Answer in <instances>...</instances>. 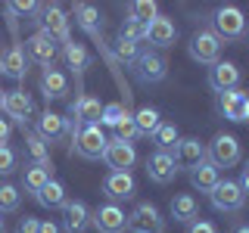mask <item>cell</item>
I'll use <instances>...</instances> for the list:
<instances>
[{"label": "cell", "instance_id": "10", "mask_svg": "<svg viewBox=\"0 0 249 233\" xmlns=\"http://www.w3.org/2000/svg\"><path fill=\"white\" fill-rule=\"evenodd\" d=\"M171 155H175V165L178 171L181 168H199L202 162H206V143L196 137H184V140H178L175 143V150H171Z\"/></svg>", "mask_w": 249, "mask_h": 233}, {"label": "cell", "instance_id": "44", "mask_svg": "<svg viewBox=\"0 0 249 233\" xmlns=\"http://www.w3.org/2000/svg\"><path fill=\"white\" fill-rule=\"evenodd\" d=\"M37 233H62V227H56L53 221H41V227H37Z\"/></svg>", "mask_w": 249, "mask_h": 233}, {"label": "cell", "instance_id": "7", "mask_svg": "<svg viewBox=\"0 0 249 233\" xmlns=\"http://www.w3.org/2000/svg\"><path fill=\"white\" fill-rule=\"evenodd\" d=\"M209 199H212L215 212H224V215L240 212V208L246 205V196H243V190H240L237 181H218V186L209 193Z\"/></svg>", "mask_w": 249, "mask_h": 233}, {"label": "cell", "instance_id": "45", "mask_svg": "<svg viewBox=\"0 0 249 233\" xmlns=\"http://www.w3.org/2000/svg\"><path fill=\"white\" fill-rule=\"evenodd\" d=\"M231 233H249V224H237V227H233Z\"/></svg>", "mask_w": 249, "mask_h": 233}, {"label": "cell", "instance_id": "13", "mask_svg": "<svg viewBox=\"0 0 249 233\" xmlns=\"http://www.w3.org/2000/svg\"><path fill=\"white\" fill-rule=\"evenodd\" d=\"M175 174H178V165H175V155L171 152L156 150L150 159H146V177H150L153 183H171Z\"/></svg>", "mask_w": 249, "mask_h": 233}, {"label": "cell", "instance_id": "14", "mask_svg": "<svg viewBox=\"0 0 249 233\" xmlns=\"http://www.w3.org/2000/svg\"><path fill=\"white\" fill-rule=\"evenodd\" d=\"M3 112L10 115L13 121H19L22 128L28 124V118L35 115V103L25 90H6V100H3Z\"/></svg>", "mask_w": 249, "mask_h": 233}, {"label": "cell", "instance_id": "4", "mask_svg": "<svg viewBox=\"0 0 249 233\" xmlns=\"http://www.w3.org/2000/svg\"><path fill=\"white\" fill-rule=\"evenodd\" d=\"M190 56L199 62V66H215L221 62V41L212 28H199L196 34L190 37Z\"/></svg>", "mask_w": 249, "mask_h": 233}, {"label": "cell", "instance_id": "5", "mask_svg": "<svg viewBox=\"0 0 249 233\" xmlns=\"http://www.w3.org/2000/svg\"><path fill=\"white\" fill-rule=\"evenodd\" d=\"M44 16L37 22H41V34L44 37H50L53 44H62L66 47L69 41H72V34H69V19H66V13L59 10L56 3H50V6H41Z\"/></svg>", "mask_w": 249, "mask_h": 233}, {"label": "cell", "instance_id": "47", "mask_svg": "<svg viewBox=\"0 0 249 233\" xmlns=\"http://www.w3.org/2000/svg\"><path fill=\"white\" fill-rule=\"evenodd\" d=\"M0 233H6V224H3V217H0Z\"/></svg>", "mask_w": 249, "mask_h": 233}, {"label": "cell", "instance_id": "9", "mask_svg": "<svg viewBox=\"0 0 249 233\" xmlns=\"http://www.w3.org/2000/svg\"><path fill=\"white\" fill-rule=\"evenodd\" d=\"M134 72H137V78L143 84H159V81H165V75H168V62H165L162 53L146 50V53H140V56H137Z\"/></svg>", "mask_w": 249, "mask_h": 233}, {"label": "cell", "instance_id": "38", "mask_svg": "<svg viewBox=\"0 0 249 233\" xmlns=\"http://www.w3.org/2000/svg\"><path fill=\"white\" fill-rule=\"evenodd\" d=\"M13 171H16V152H13V146L0 143V177L13 174Z\"/></svg>", "mask_w": 249, "mask_h": 233}, {"label": "cell", "instance_id": "40", "mask_svg": "<svg viewBox=\"0 0 249 233\" xmlns=\"http://www.w3.org/2000/svg\"><path fill=\"white\" fill-rule=\"evenodd\" d=\"M187 233H218V230H215V224H212V221H199V217H196V221H190Z\"/></svg>", "mask_w": 249, "mask_h": 233}, {"label": "cell", "instance_id": "2", "mask_svg": "<svg viewBox=\"0 0 249 233\" xmlns=\"http://www.w3.org/2000/svg\"><path fill=\"white\" fill-rule=\"evenodd\" d=\"M106 134H103V128L100 124H84L81 131L75 134V146H72V152L75 155H81V159H103V152H106Z\"/></svg>", "mask_w": 249, "mask_h": 233}, {"label": "cell", "instance_id": "34", "mask_svg": "<svg viewBox=\"0 0 249 233\" xmlns=\"http://www.w3.org/2000/svg\"><path fill=\"white\" fill-rule=\"evenodd\" d=\"M19 202H22L19 186L0 183V212H16V208H19Z\"/></svg>", "mask_w": 249, "mask_h": 233}, {"label": "cell", "instance_id": "12", "mask_svg": "<svg viewBox=\"0 0 249 233\" xmlns=\"http://www.w3.org/2000/svg\"><path fill=\"white\" fill-rule=\"evenodd\" d=\"M22 50H25V59L28 62H37V66H44V68H50L53 59H56V44H53L50 37H44L41 31H37V34H31Z\"/></svg>", "mask_w": 249, "mask_h": 233}, {"label": "cell", "instance_id": "30", "mask_svg": "<svg viewBox=\"0 0 249 233\" xmlns=\"http://www.w3.org/2000/svg\"><path fill=\"white\" fill-rule=\"evenodd\" d=\"M25 152L31 159V165H41V168H53L50 165V150H47V143L37 134H25Z\"/></svg>", "mask_w": 249, "mask_h": 233}, {"label": "cell", "instance_id": "41", "mask_svg": "<svg viewBox=\"0 0 249 233\" xmlns=\"http://www.w3.org/2000/svg\"><path fill=\"white\" fill-rule=\"evenodd\" d=\"M6 10H10V13H19V16H31V13L41 10V6H37V3H6Z\"/></svg>", "mask_w": 249, "mask_h": 233}, {"label": "cell", "instance_id": "27", "mask_svg": "<svg viewBox=\"0 0 249 233\" xmlns=\"http://www.w3.org/2000/svg\"><path fill=\"white\" fill-rule=\"evenodd\" d=\"M159 124H162V115H159V109H153V106H143V109H137V115H134L137 137H153L156 131H159Z\"/></svg>", "mask_w": 249, "mask_h": 233}, {"label": "cell", "instance_id": "8", "mask_svg": "<svg viewBox=\"0 0 249 233\" xmlns=\"http://www.w3.org/2000/svg\"><path fill=\"white\" fill-rule=\"evenodd\" d=\"M103 162L115 174H131L137 162V152H134V143H122V140H109L106 143V152H103Z\"/></svg>", "mask_w": 249, "mask_h": 233}, {"label": "cell", "instance_id": "16", "mask_svg": "<svg viewBox=\"0 0 249 233\" xmlns=\"http://www.w3.org/2000/svg\"><path fill=\"white\" fill-rule=\"evenodd\" d=\"M90 224V212L81 199H69L62 205V230L66 233H84Z\"/></svg>", "mask_w": 249, "mask_h": 233}, {"label": "cell", "instance_id": "46", "mask_svg": "<svg viewBox=\"0 0 249 233\" xmlns=\"http://www.w3.org/2000/svg\"><path fill=\"white\" fill-rule=\"evenodd\" d=\"M3 100H6V90L0 87V109H3Z\"/></svg>", "mask_w": 249, "mask_h": 233}, {"label": "cell", "instance_id": "43", "mask_svg": "<svg viewBox=\"0 0 249 233\" xmlns=\"http://www.w3.org/2000/svg\"><path fill=\"white\" fill-rule=\"evenodd\" d=\"M240 190H243V196H249V162H246V168H243V174H240Z\"/></svg>", "mask_w": 249, "mask_h": 233}, {"label": "cell", "instance_id": "19", "mask_svg": "<svg viewBox=\"0 0 249 233\" xmlns=\"http://www.w3.org/2000/svg\"><path fill=\"white\" fill-rule=\"evenodd\" d=\"M221 112L228 121H249V97L243 90H224L221 93Z\"/></svg>", "mask_w": 249, "mask_h": 233}, {"label": "cell", "instance_id": "39", "mask_svg": "<svg viewBox=\"0 0 249 233\" xmlns=\"http://www.w3.org/2000/svg\"><path fill=\"white\" fill-rule=\"evenodd\" d=\"M37 227H41V221H37V217H31V215H25L19 221V227H16V233H37Z\"/></svg>", "mask_w": 249, "mask_h": 233}, {"label": "cell", "instance_id": "32", "mask_svg": "<svg viewBox=\"0 0 249 233\" xmlns=\"http://www.w3.org/2000/svg\"><path fill=\"white\" fill-rule=\"evenodd\" d=\"M156 140V150H162V152H171L175 150V143L181 140V134H178V124H171V121H162L159 124V131L153 134Z\"/></svg>", "mask_w": 249, "mask_h": 233}, {"label": "cell", "instance_id": "23", "mask_svg": "<svg viewBox=\"0 0 249 233\" xmlns=\"http://www.w3.org/2000/svg\"><path fill=\"white\" fill-rule=\"evenodd\" d=\"M75 22H78V28H84L90 37L100 41V34H103V16H100V10L93 3H78L75 6Z\"/></svg>", "mask_w": 249, "mask_h": 233}, {"label": "cell", "instance_id": "3", "mask_svg": "<svg viewBox=\"0 0 249 233\" xmlns=\"http://www.w3.org/2000/svg\"><path fill=\"white\" fill-rule=\"evenodd\" d=\"M206 162H212L215 168H233L240 162V140L233 134H218L206 146Z\"/></svg>", "mask_w": 249, "mask_h": 233}, {"label": "cell", "instance_id": "42", "mask_svg": "<svg viewBox=\"0 0 249 233\" xmlns=\"http://www.w3.org/2000/svg\"><path fill=\"white\" fill-rule=\"evenodd\" d=\"M10 131H13L10 118H0V143H6V140H10Z\"/></svg>", "mask_w": 249, "mask_h": 233}, {"label": "cell", "instance_id": "28", "mask_svg": "<svg viewBox=\"0 0 249 233\" xmlns=\"http://www.w3.org/2000/svg\"><path fill=\"white\" fill-rule=\"evenodd\" d=\"M37 202H41L44 208H62L69 202V196H66V186H62L59 181H50V183H44V190L35 196Z\"/></svg>", "mask_w": 249, "mask_h": 233}, {"label": "cell", "instance_id": "17", "mask_svg": "<svg viewBox=\"0 0 249 233\" xmlns=\"http://www.w3.org/2000/svg\"><path fill=\"white\" fill-rule=\"evenodd\" d=\"M146 41H150L153 47H159V50H165V47H175V41H178L175 22H171L168 16H156L150 25H146Z\"/></svg>", "mask_w": 249, "mask_h": 233}, {"label": "cell", "instance_id": "22", "mask_svg": "<svg viewBox=\"0 0 249 233\" xmlns=\"http://www.w3.org/2000/svg\"><path fill=\"white\" fill-rule=\"evenodd\" d=\"M41 93H44V100L50 103V100H62L69 93V78L59 72V68H44V75H41Z\"/></svg>", "mask_w": 249, "mask_h": 233}, {"label": "cell", "instance_id": "1", "mask_svg": "<svg viewBox=\"0 0 249 233\" xmlns=\"http://www.w3.org/2000/svg\"><path fill=\"white\" fill-rule=\"evenodd\" d=\"M212 31L218 41H240L246 34V16L237 6H218L212 16Z\"/></svg>", "mask_w": 249, "mask_h": 233}, {"label": "cell", "instance_id": "20", "mask_svg": "<svg viewBox=\"0 0 249 233\" xmlns=\"http://www.w3.org/2000/svg\"><path fill=\"white\" fill-rule=\"evenodd\" d=\"M69 134V124H66V115H56V112H44L37 118V137L44 143H59L62 137Z\"/></svg>", "mask_w": 249, "mask_h": 233}, {"label": "cell", "instance_id": "15", "mask_svg": "<svg viewBox=\"0 0 249 233\" xmlns=\"http://www.w3.org/2000/svg\"><path fill=\"white\" fill-rule=\"evenodd\" d=\"M240 84V68L237 62H215L212 68H209V87L224 93V90H237Z\"/></svg>", "mask_w": 249, "mask_h": 233}, {"label": "cell", "instance_id": "33", "mask_svg": "<svg viewBox=\"0 0 249 233\" xmlns=\"http://www.w3.org/2000/svg\"><path fill=\"white\" fill-rule=\"evenodd\" d=\"M119 41H128V44L146 41V25H140V22H134V19H124L122 28H119Z\"/></svg>", "mask_w": 249, "mask_h": 233}, {"label": "cell", "instance_id": "35", "mask_svg": "<svg viewBox=\"0 0 249 233\" xmlns=\"http://www.w3.org/2000/svg\"><path fill=\"white\" fill-rule=\"evenodd\" d=\"M124 115H128V106L124 103H106L103 112H100V124H109V128H115Z\"/></svg>", "mask_w": 249, "mask_h": 233}, {"label": "cell", "instance_id": "18", "mask_svg": "<svg viewBox=\"0 0 249 233\" xmlns=\"http://www.w3.org/2000/svg\"><path fill=\"white\" fill-rule=\"evenodd\" d=\"M28 72V59H25V50H22L19 44L6 47L3 53H0V75L13 78V81H22Z\"/></svg>", "mask_w": 249, "mask_h": 233}, {"label": "cell", "instance_id": "36", "mask_svg": "<svg viewBox=\"0 0 249 233\" xmlns=\"http://www.w3.org/2000/svg\"><path fill=\"white\" fill-rule=\"evenodd\" d=\"M112 53H115V59H119V62H124V66H134L137 56H140V47L137 44H128V41H115Z\"/></svg>", "mask_w": 249, "mask_h": 233}, {"label": "cell", "instance_id": "31", "mask_svg": "<svg viewBox=\"0 0 249 233\" xmlns=\"http://www.w3.org/2000/svg\"><path fill=\"white\" fill-rule=\"evenodd\" d=\"M156 16H159V6L153 0H134V3H128V19L140 22V25H150Z\"/></svg>", "mask_w": 249, "mask_h": 233}, {"label": "cell", "instance_id": "29", "mask_svg": "<svg viewBox=\"0 0 249 233\" xmlns=\"http://www.w3.org/2000/svg\"><path fill=\"white\" fill-rule=\"evenodd\" d=\"M62 59H66V66L72 68L75 75H84V68H88V50H84V44H75L69 41L66 47H62Z\"/></svg>", "mask_w": 249, "mask_h": 233}, {"label": "cell", "instance_id": "37", "mask_svg": "<svg viewBox=\"0 0 249 233\" xmlns=\"http://www.w3.org/2000/svg\"><path fill=\"white\" fill-rule=\"evenodd\" d=\"M137 137V128H134V115H124V118L115 124V140H122V143H131V140Z\"/></svg>", "mask_w": 249, "mask_h": 233}, {"label": "cell", "instance_id": "11", "mask_svg": "<svg viewBox=\"0 0 249 233\" xmlns=\"http://www.w3.org/2000/svg\"><path fill=\"white\" fill-rule=\"evenodd\" d=\"M90 224L100 233H124L128 230V215H124L115 202H106V205H100L97 212L90 215Z\"/></svg>", "mask_w": 249, "mask_h": 233}, {"label": "cell", "instance_id": "24", "mask_svg": "<svg viewBox=\"0 0 249 233\" xmlns=\"http://www.w3.org/2000/svg\"><path fill=\"white\" fill-rule=\"evenodd\" d=\"M218 168L212 165V162H202L199 168H193L190 171V183H193V190H199V193H212L215 186H218Z\"/></svg>", "mask_w": 249, "mask_h": 233}, {"label": "cell", "instance_id": "6", "mask_svg": "<svg viewBox=\"0 0 249 233\" xmlns=\"http://www.w3.org/2000/svg\"><path fill=\"white\" fill-rule=\"evenodd\" d=\"M128 230L131 233H162L165 230V217L153 202H140L134 212L128 215Z\"/></svg>", "mask_w": 249, "mask_h": 233}, {"label": "cell", "instance_id": "25", "mask_svg": "<svg viewBox=\"0 0 249 233\" xmlns=\"http://www.w3.org/2000/svg\"><path fill=\"white\" fill-rule=\"evenodd\" d=\"M196 215H199V205L190 193H178V196L171 199V217H175V221L190 224V221H196Z\"/></svg>", "mask_w": 249, "mask_h": 233}, {"label": "cell", "instance_id": "26", "mask_svg": "<svg viewBox=\"0 0 249 233\" xmlns=\"http://www.w3.org/2000/svg\"><path fill=\"white\" fill-rule=\"evenodd\" d=\"M53 181V168H41V165H25V171H22V186H25L28 193H41L44 183Z\"/></svg>", "mask_w": 249, "mask_h": 233}, {"label": "cell", "instance_id": "21", "mask_svg": "<svg viewBox=\"0 0 249 233\" xmlns=\"http://www.w3.org/2000/svg\"><path fill=\"white\" fill-rule=\"evenodd\" d=\"M134 190H137V183H134V177H131V174H115V171H109V177L103 181V193L112 202L131 199V196H134Z\"/></svg>", "mask_w": 249, "mask_h": 233}]
</instances>
